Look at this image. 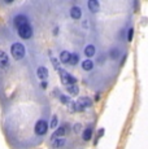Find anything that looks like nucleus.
I'll list each match as a JSON object with an SVG mask.
<instances>
[{
    "label": "nucleus",
    "instance_id": "f257e3e1",
    "mask_svg": "<svg viewBox=\"0 0 148 149\" xmlns=\"http://www.w3.org/2000/svg\"><path fill=\"white\" fill-rule=\"evenodd\" d=\"M70 104H73V107H72L73 110L82 111V110H84V109L92 107V100H91L89 96H82L77 100V102H70Z\"/></svg>",
    "mask_w": 148,
    "mask_h": 149
},
{
    "label": "nucleus",
    "instance_id": "f03ea898",
    "mask_svg": "<svg viewBox=\"0 0 148 149\" xmlns=\"http://www.w3.org/2000/svg\"><path fill=\"white\" fill-rule=\"evenodd\" d=\"M10 53H12L13 58L21 60L26 54V48H25V45L22 43H13L12 47H10Z\"/></svg>",
    "mask_w": 148,
    "mask_h": 149
},
{
    "label": "nucleus",
    "instance_id": "7ed1b4c3",
    "mask_svg": "<svg viewBox=\"0 0 148 149\" xmlns=\"http://www.w3.org/2000/svg\"><path fill=\"white\" fill-rule=\"evenodd\" d=\"M59 74H60V79H61L62 84H64L65 87H68V86H72V84H77L75 77H73L70 73H68V71H65V70H62V69H60V70H59Z\"/></svg>",
    "mask_w": 148,
    "mask_h": 149
},
{
    "label": "nucleus",
    "instance_id": "20e7f679",
    "mask_svg": "<svg viewBox=\"0 0 148 149\" xmlns=\"http://www.w3.org/2000/svg\"><path fill=\"white\" fill-rule=\"evenodd\" d=\"M17 31H18L20 38H22V39H30L33 36V27H31L30 24L22 25L21 27L17 29Z\"/></svg>",
    "mask_w": 148,
    "mask_h": 149
},
{
    "label": "nucleus",
    "instance_id": "39448f33",
    "mask_svg": "<svg viewBox=\"0 0 148 149\" xmlns=\"http://www.w3.org/2000/svg\"><path fill=\"white\" fill-rule=\"evenodd\" d=\"M48 130V123L44 121V119H39L38 122L35 123V127H34V131H35L36 135H44Z\"/></svg>",
    "mask_w": 148,
    "mask_h": 149
},
{
    "label": "nucleus",
    "instance_id": "423d86ee",
    "mask_svg": "<svg viewBox=\"0 0 148 149\" xmlns=\"http://www.w3.org/2000/svg\"><path fill=\"white\" fill-rule=\"evenodd\" d=\"M13 24H15V26L18 29V27H21L22 25L30 24V21H29V18H27L25 14H17L15 18H13Z\"/></svg>",
    "mask_w": 148,
    "mask_h": 149
},
{
    "label": "nucleus",
    "instance_id": "0eeeda50",
    "mask_svg": "<svg viewBox=\"0 0 148 149\" xmlns=\"http://www.w3.org/2000/svg\"><path fill=\"white\" fill-rule=\"evenodd\" d=\"M48 75H50V73H48V69L45 66H39L36 69V77H38L39 79H42V81H47Z\"/></svg>",
    "mask_w": 148,
    "mask_h": 149
},
{
    "label": "nucleus",
    "instance_id": "6e6552de",
    "mask_svg": "<svg viewBox=\"0 0 148 149\" xmlns=\"http://www.w3.org/2000/svg\"><path fill=\"white\" fill-rule=\"evenodd\" d=\"M9 57L4 51H0V69H5L9 66Z\"/></svg>",
    "mask_w": 148,
    "mask_h": 149
},
{
    "label": "nucleus",
    "instance_id": "1a4fd4ad",
    "mask_svg": "<svg viewBox=\"0 0 148 149\" xmlns=\"http://www.w3.org/2000/svg\"><path fill=\"white\" fill-rule=\"evenodd\" d=\"M69 131V125L68 123H65L64 126H61V127H59L57 130L53 132V135H52V137H51V140H53L55 137H57V136H62V135H65V134Z\"/></svg>",
    "mask_w": 148,
    "mask_h": 149
},
{
    "label": "nucleus",
    "instance_id": "9d476101",
    "mask_svg": "<svg viewBox=\"0 0 148 149\" xmlns=\"http://www.w3.org/2000/svg\"><path fill=\"white\" fill-rule=\"evenodd\" d=\"M70 17L73 19H79L82 17V9L78 5H74V7L70 8Z\"/></svg>",
    "mask_w": 148,
    "mask_h": 149
},
{
    "label": "nucleus",
    "instance_id": "9b49d317",
    "mask_svg": "<svg viewBox=\"0 0 148 149\" xmlns=\"http://www.w3.org/2000/svg\"><path fill=\"white\" fill-rule=\"evenodd\" d=\"M87 7H89V9L92 13H96L99 10V8H100V3H99L98 0H89V3H87Z\"/></svg>",
    "mask_w": 148,
    "mask_h": 149
},
{
    "label": "nucleus",
    "instance_id": "f8f14e48",
    "mask_svg": "<svg viewBox=\"0 0 148 149\" xmlns=\"http://www.w3.org/2000/svg\"><path fill=\"white\" fill-rule=\"evenodd\" d=\"M83 53L86 54V57H89V58H91L92 56H95V53H96L95 45H92V44L86 45V47H84V49H83Z\"/></svg>",
    "mask_w": 148,
    "mask_h": 149
},
{
    "label": "nucleus",
    "instance_id": "ddd939ff",
    "mask_svg": "<svg viewBox=\"0 0 148 149\" xmlns=\"http://www.w3.org/2000/svg\"><path fill=\"white\" fill-rule=\"evenodd\" d=\"M65 144H66V139H64V137H59V139L52 140V148H55V149L62 148Z\"/></svg>",
    "mask_w": 148,
    "mask_h": 149
},
{
    "label": "nucleus",
    "instance_id": "4468645a",
    "mask_svg": "<svg viewBox=\"0 0 148 149\" xmlns=\"http://www.w3.org/2000/svg\"><path fill=\"white\" fill-rule=\"evenodd\" d=\"M91 137H92V127L87 126L83 130V132H82V139H83L84 141H89V140H91Z\"/></svg>",
    "mask_w": 148,
    "mask_h": 149
},
{
    "label": "nucleus",
    "instance_id": "2eb2a0df",
    "mask_svg": "<svg viewBox=\"0 0 148 149\" xmlns=\"http://www.w3.org/2000/svg\"><path fill=\"white\" fill-rule=\"evenodd\" d=\"M70 53L69 51H62L60 53V62L61 64H69V60H70Z\"/></svg>",
    "mask_w": 148,
    "mask_h": 149
},
{
    "label": "nucleus",
    "instance_id": "dca6fc26",
    "mask_svg": "<svg viewBox=\"0 0 148 149\" xmlns=\"http://www.w3.org/2000/svg\"><path fill=\"white\" fill-rule=\"evenodd\" d=\"M82 69L84 71H90L94 69V61L91 58H86L84 61H82Z\"/></svg>",
    "mask_w": 148,
    "mask_h": 149
},
{
    "label": "nucleus",
    "instance_id": "f3484780",
    "mask_svg": "<svg viewBox=\"0 0 148 149\" xmlns=\"http://www.w3.org/2000/svg\"><path fill=\"white\" fill-rule=\"evenodd\" d=\"M66 91H68V93H69V95L75 96V95H78L79 88H78V86H77V84H72V86H68Z\"/></svg>",
    "mask_w": 148,
    "mask_h": 149
},
{
    "label": "nucleus",
    "instance_id": "a211bd4d",
    "mask_svg": "<svg viewBox=\"0 0 148 149\" xmlns=\"http://www.w3.org/2000/svg\"><path fill=\"white\" fill-rule=\"evenodd\" d=\"M78 62H79V56H78V54H77V53H72V54H70L69 65H72V66H75Z\"/></svg>",
    "mask_w": 148,
    "mask_h": 149
},
{
    "label": "nucleus",
    "instance_id": "6ab92c4d",
    "mask_svg": "<svg viewBox=\"0 0 148 149\" xmlns=\"http://www.w3.org/2000/svg\"><path fill=\"white\" fill-rule=\"evenodd\" d=\"M57 126H59V117L55 114V116H52V119H51V123L48 125V127L55 130V128H57Z\"/></svg>",
    "mask_w": 148,
    "mask_h": 149
},
{
    "label": "nucleus",
    "instance_id": "aec40b11",
    "mask_svg": "<svg viewBox=\"0 0 148 149\" xmlns=\"http://www.w3.org/2000/svg\"><path fill=\"white\" fill-rule=\"evenodd\" d=\"M119 56V49L118 48H112V49L109 51V57L112 60H117Z\"/></svg>",
    "mask_w": 148,
    "mask_h": 149
},
{
    "label": "nucleus",
    "instance_id": "412c9836",
    "mask_svg": "<svg viewBox=\"0 0 148 149\" xmlns=\"http://www.w3.org/2000/svg\"><path fill=\"white\" fill-rule=\"evenodd\" d=\"M60 101H61V104H64V105H70V99H69V96L60 95Z\"/></svg>",
    "mask_w": 148,
    "mask_h": 149
},
{
    "label": "nucleus",
    "instance_id": "4be33fe9",
    "mask_svg": "<svg viewBox=\"0 0 148 149\" xmlns=\"http://www.w3.org/2000/svg\"><path fill=\"white\" fill-rule=\"evenodd\" d=\"M134 36V27H130L129 31H127V42H131Z\"/></svg>",
    "mask_w": 148,
    "mask_h": 149
},
{
    "label": "nucleus",
    "instance_id": "5701e85b",
    "mask_svg": "<svg viewBox=\"0 0 148 149\" xmlns=\"http://www.w3.org/2000/svg\"><path fill=\"white\" fill-rule=\"evenodd\" d=\"M51 61H52V64H53V66H55L56 69H57V70H60V64H59V61L56 58H53V57H51Z\"/></svg>",
    "mask_w": 148,
    "mask_h": 149
},
{
    "label": "nucleus",
    "instance_id": "b1692460",
    "mask_svg": "<svg viewBox=\"0 0 148 149\" xmlns=\"http://www.w3.org/2000/svg\"><path fill=\"white\" fill-rule=\"evenodd\" d=\"M40 87H42V88H44V90H45V88L48 87V82H47V81H42V83H40Z\"/></svg>",
    "mask_w": 148,
    "mask_h": 149
},
{
    "label": "nucleus",
    "instance_id": "393cba45",
    "mask_svg": "<svg viewBox=\"0 0 148 149\" xmlns=\"http://www.w3.org/2000/svg\"><path fill=\"white\" fill-rule=\"evenodd\" d=\"M73 130L75 131V132H77V131H79V130H81V125H78V123H77V125H74Z\"/></svg>",
    "mask_w": 148,
    "mask_h": 149
},
{
    "label": "nucleus",
    "instance_id": "a878e982",
    "mask_svg": "<svg viewBox=\"0 0 148 149\" xmlns=\"http://www.w3.org/2000/svg\"><path fill=\"white\" fill-rule=\"evenodd\" d=\"M103 134H104V128H100V130H99V132H98V136L101 137V136H103Z\"/></svg>",
    "mask_w": 148,
    "mask_h": 149
},
{
    "label": "nucleus",
    "instance_id": "bb28decb",
    "mask_svg": "<svg viewBox=\"0 0 148 149\" xmlns=\"http://www.w3.org/2000/svg\"><path fill=\"white\" fill-rule=\"evenodd\" d=\"M126 56H127V54H125V56L122 57V60H121V65H124V64H125V60H126Z\"/></svg>",
    "mask_w": 148,
    "mask_h": 149
},
{
    "label": "nucleus",
    "instance_id": "cd10ccee",
    "mask_svg": "<svg viewBox=\"0 0 148 149\" xmlns=\"http://www.w3.org/2000/svg\"><path fill=\"white\" fill-rule=\"evenodd\" d=\"M82 26H83V27H87V26H89V24H87V19H84V21H83V24H82Z\"/></svg>",
    "mask_w": 148,
    "mask_h": 149
},
{
    "label": "nucleus",
    "instance_id": "c85d7f7f",
    "mask_svg": "<svg viewBox=\"0 0 148 149\" xmlns=\"http://www.w3.org/2000/svg\"><path fill=\"white\" fill-rule=\"evenodd\" d=\"M99 99H100V95H99V93H98V95H95V100H96V101H98Z\"/></svg>",
    "mask_w": 148,
    "mask_h": 149
}]
</instances>
